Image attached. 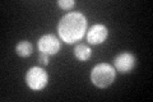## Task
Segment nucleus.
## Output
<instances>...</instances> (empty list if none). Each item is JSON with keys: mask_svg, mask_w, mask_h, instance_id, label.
Segmentation results:
<instances>
[{"mask_svg": "<svg viewBox=\"0 0 153 102\" xmlns=\"http://www.w3.org/2000/svg\"><path fill=\"white\" fill-rule=\"evenodd\" d=\"M108 36L107 27L105 24H94L87 32V41L91 45H100L102 43Z\"/></svg>", "mask_w": 153, "mask_h": 102, "instance_id": "6", "label": "nucleus"}, {"mask_svg": "<svg viewBox=\"0 0 153 102\" xmlns=\"http://www.w3.org/2000/svg\"><path fill=\"white\" fill-rule=\"evenodd\" d=\"M38 60H40L41 64L47 65V64H49V55L44 54V52H40V55H38Z\"/></svg>", "mask_w": 153, "mask_h": 102, "instance_id": "10", "label": "nucleus"}, {"mask_svg": "<svg viewBox=\"0 0 153 102\" xmlns=\"http://www.w3.org/2000/svg\"><path fill=\"white\" fill-rule=\"evenodd\" d=\"M74 1L73 0H59L57 1V5H59L61 9H65V10H69V9H71L74 7Z\"/></svg>", "mask_w": 153, "mask_h": 102, "instance_id": "9", "label": "nucleus"}, {"mask_svg": "<svg viewBox=\"0 0 153 102\" xmlns=\"http://www.w3.org/2000/svg\"><path fill=\"white\" fill-rule=\"evenodd\" d=\"M49 75L47 73L38 66H33L26 74V83L33 91H41L47 86Z\"/></svg>", "mask_w": 153, "mask_h": 102, "instance_id": "3", "label": "nucleus"}, {"mask_svg": "<svg viewBox=\"0 0 153 102\" xmlns=\"http://www.w3.org/2000/svg\"><path fill=\"white\" fill-rule=\"evenodd\" d=\"M16 52L19 55V56H22V57H27V56H30L32 52H33V46H32V43L30 41H21L18 43V45L16 46Z\"/></svg>", "mask_w": 153, "mask_h": 102, "instance_id": "8", "label": "nucleus"}, {"mask_svg": "<svg viewBox=\"0 0 153 102\" xmlns=\"http://www.w3.org/2000/svg\"><path fill=\"white\" fill-rule=\"evenodd\" d=\"M85 31H87V18L78 12L65 14L57 24L59 37L66 43L79 41L84 36Z\"/></svg>", "mask_w": 153, "mask_h": 102, "instance_id": "1", "label": "nucleus"}, {"mask_svg": "<svg viewBox=\"0 0 153 102\" xmlns=\"http://www.w3.org/2000/svg\"><path fill=\"white\" fill-rule=\"evenodd\" d=\"M115 75H116V71L111 65L106 64V63H101L92 69L91 80L98 88H106V87L112 84V82L115 80Z\"/></svg>", "mask_w": 153, "mask_h": 102, "instance_id": "2", "label": "nucleus"}, {"mask_svg": "<svg viewBox=\"0 0 153 102\" xmlns=\"http://www.w3.org/2000/svg\"><path fill=\"white\" fill-rule=\"evenodd\" d=\"M135 56H134L131 52H121L115 57V69L121 74H125L134 69L135 66Z\"/></svg>", "mask_w": 153, "mask_h": 102, "instance_id": "5", "label": "nucleus"}, {"mask_svg": "<svg viewBox=\"0 0 153 102\" xmlns=\"http://www.w3.org/2000/svg\"><path fill=\"white\" fill-rule=\"evenodd\" d=\"M60 41L55 35H44L38 40L37 47L40 52H44L46 55H55L60 50Z\"/></svg>", "mask_w": 153, "mask_h": 102, "instance_id": "4", "label": "nucleus"}, {"mask_svg": "<svg viewBox=\"0 0 153 102\" xmlns=\"http://www.w3.org/2000/svg\"><path fill=\"white\" fill-rule=\"evenodd\" d=\"M91 55H92V50H91V47L87 45L80 43V45H76L74 48V56L80 61L88 60L91 57Z\"/></svg>", "mask_w": 153, "mask_h": 102, "instance_id": "7", "label": "nucleus"}]
</instances>
